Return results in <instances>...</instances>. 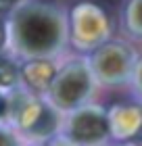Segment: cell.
I'll use <instances>...</instances> for the list:
<instances>
[{
	"instance_id": "9c48e42d",
	"label": "cell",
	"mask_w": 142,
	"mask_h": 146,
	"mask_svg": "<svg viewBox=\"0 0 142 146\" xmlns=\"http://www.w3.org/2000/svg\"><path fill=\"white\" fill-rule=\"evenodd\" d=\"M121 31L142 42V0H125L121 6Z\"/></svg>"
},
{
	"instance_id": "ba28073f",
	"label": "cell",
	"mask_w": 142,
	"mask_h": 146,
	"mask_svg": "<svg viewBox=\"0 0 142 146\" xmlns=\"http://www.w3.org/2000/svg\"><path fill=\"white\" fill-rule=\"evenodd\" d=\"M57 69H59L57 58H27L19 67V77H21L25 90L38 96H46L52 79L57 75Z\"/></svg>"
},
{
	"instance_id": "7c38bea8",
	"label": "cell",
	"mask_w": 142,
	"mask_h": 146,
	"mask_svg": "<svg viewBox=\"0 0 142 146\" xmlns=\"http://www.w3.org/2000/svg\"><path fill=\"white\" fill-rule=\"evenodd\" d=\"M0 146H19V142H17V138L13 136L9 129L0 127Z\"/></svg>"
},
{
	"instance_id": "3957f363",
	"label": "cell",
	"mask_w": 142,
	"mask_h": 146,
	"mask_svg": "<svg viewBox=\"0 0 142 146\" xmlns=\"http://www.w3.org/2000/svg\"><path fill=\"white\" fill-rule=\"evenodd\" d=\"M63 113L57 111L44 96L15 88L9 96V117L25 136L33 140H50L61 131Z\"/></svg>"
},
{
	"instance_id": "7a4b0ae2",
	"label": "cell",
	"mask_w": 142,
	"mask_h": 146,
	"mask_svg": "<svg viewBox=\"0 0 142 146\" xmlns=\"http://www.w3.org/2000/svg\"><path fill=\"white\" fill-rule=\"evenodd\" d=\"M96 88H98V84L92 75L88 58L84 54H77L59 65L57 75L52 79L44 98L57 111L67 115V113L79 109L82 104L90 102Z\"/></svg>"
},
{
	"instance_id": "9a60e30c",
	"label": "cell",
	"mask_w": 142,
	"mask_h": 146,
	"mask_svg": "<svg viewBox=\"0 0 142 146\" xmlns=\"http://www.w3.org/2000/svg\"><path fill=\"white\" fill-rule=\"evenodd\" d=\"M138 142H142V129H140V136H138Z\"/></svg>"
},
{
	"instance_id": "4fadbf2b",
	"label": "cell",
	"mask_w": 142,
	"mask_h": 146,
	"mask_svg": "<svg viewBox=\"0 0 142 146\" xmlns=\"http://www.w3.org/2000/svg\"><path fill=\"white\" fill-rule=\"evenodd\" d=\"M2 117H9V96L0 92V119Z\"/></svg>"
},
{
	"instance_id": "30bf717a",
	"label": "cell",
	"mask_w": 142,
	"mask_h": 146,
	"mask_svg": "<svg viewBox=\"0 0 142 146\" xmlns=\"http://www.w3.org/2000/svg\"><path fill=\"white\" fill-rule=\"evenodd\" d=\"M19 84H21L19 67L11 58L0 56V90H15Z\"/></svg>"
},
{
	"instance_id": "2e32d148",
	"label": "cell",
	"mask_w": 142,
	"mask_h": 146,
	"mask_svg": "<svg viewBox=\"0 0 142 146\" xmlns=\"http://www.w3.org/2000/svg\"><path fill=\"white\" fill-rule=\"evenodd\" d=\"M33 146H46V144H33Z\"/></svg>"
},
{
	"instance_id": "5b68a950",
	"label": "cell",
	"mask_w": 142,
	"mask_h": 146,
	"mask_svg": "<svg viewBox=\"0 0 142 146\" xmlns=\"http://www.w3.org/2000/svg\"><path fill=\"white\" fill-rule=\"evenodd\" d=\"M88 65L98 86L103 88H121L130 86L138 52L125 40H109L90 54H86Z\"/></svg>"
},
{
	"instance_id": "5bb4252c",
	"label": "cell",
	"mask_w": 142,
	"mask_h": 146,
	"mask_svg": "<svg viewBox=\"0 0 142 146\" xmlns=\"http://www.w3.org/2000/svg\"><path fill=\"white\" fill-rule=\"evenodd\" d=\"M6 38V25L0 21V44H2V40Z\"/></svg>"
},
{
	"instance_id": "277c9868",
	"label": "cell",
	"mask_w": 142,
	"mask_h": 146,
	"mask_svg": "<svg viewBox=\"0 0 142 146\" xmlns=\"http://www.w3.org/2000/svg\"><path fill=\"white\" fill-rule=\"evenodd\" d=\"M67 27L69 46L84 56L113 38L111 15L100 4L90 0H79L67 11Z\"/></svg>"
},
{
	"instance_id": "52a82bcc",
	"label": "cell",
	"mask_w": 142,
	"mask_h": 146,
	"mask_svg": "<svg viewBox=\"0 0 142 146\" xmlns=\"http://www.w3.org/2000/svg\"><path fill=\"white\" fill-rule=\"evenodd\" d=\"M109 115L111 140L115 142H130L138 140L142 129V102H117L107 109Z\"/></svg>"
},
{
	"instance_id": "6da1fadb",
	"label": "cell",
	"mask_w": 142,
	"mask_h": 146,
	"mask_svg": "<svg viewBox=\"0 0 142 146\" xmlns=\"http://www.w3.org/2000/svg\"><path fill=\"white\" fill-rule=\"evenodd\" d=\"M6 40L21 58H59L69 48L67 11L48 0H19L6 21Z\"/></svg>"
},
{
	"instance_id": "8fae6325",
	"label": "cell",
	"mask_w": 142,
	"mask_h": 146,
	"mask_svg": "<svg viewBox=\"0 0 142 146\" xmlns=\"http://www.w3.org/2000/svg\"><path fill=\"white\" fill-rule=\"evenodd\" d=\"M130 88H132L134 98L138 102H142V56H138V61H136V67H134L132 79H130Z\"/></svg>"
},
{
	"instance_id": "8992f818",
	"label": "cell",
	"mask_w": 142,
	"mask_h": 146,
	"mask_svg": "<svg viewBox=\"0 0 142 146\" xmlns=\"http://www.w3.org/2000/svg\"><path fill=\"white\" fill-rule=\"evenodd\" d=\"M61 134L79 146H105L111 140L107 109L96 102L82 104L79 109L67 113Z\"/></svg>"
}]
</instances>
